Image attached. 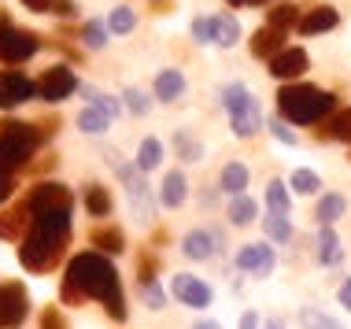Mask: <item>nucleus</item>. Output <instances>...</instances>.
Here are the masks:
<instances>
[{"mask_svg":"<svg viewBox=\"0 0 351 329\" xmlns=\"http://www.w3.org/2000/svg\"><path fill=\"white\" fill-rule=\"evenodd\" d=\"M63 300L67 304H85V300H100L104 311L115 322L126 318V296H122L119 274L100 252H82L71 259L67 278H63Z\"/></svg>","mask_w":351,"mask_h":329,"instance_id":"obj_1","label":"nucleus"},{"mask_svg":"<svg viewBox=\"0 0 351 329\" xmlns=\"http://www.w3.org/2000/svg\"><path fill=\"white\" fill-rule=\"evenodd\" d=\"M71 241V211H52V215H37L30 222L23 237V248H19V263L34 274H45V270L56 267V259L63 256Z\"/></svg>","mask_w":351,"mask_h":329,"instance_id":"obj_2","label":"nucleus"},{"mask_svg":"<svg viewBox=\"0 0 351 329\" xmlns=\"http://www.w3.org/2000/svg\"><path fill=\"white\" fill-rule=\"evenodd\" d=\"M337 108L333 93H322L307 82H296V86H281L278 93V111L285 122H300V126H315Z\"/></svg>","mask_w":351,"mask_h":329,"instance_id":"obj_3","label":"nucleus"},{"mask_svg":"<svg viewBox=\"0 0 351 329\" xmlns=\"http://www.w3.org/2000/svg\"><path fill=\"white\" fill-rule=\"evenodd\" d=\"M37 141H41V134L26 122H0V174H12L30 163Z\"/></svg>","mask_w":351,"mask_h":329,"instance_id":"obj_4","label":"nucleus"},{"mask_svg":"<svg viewBox=\"0 0 351 329\" xmlns=\"http://www.w3.org/2000/svg\"><path fill=\"white\" fill-rule=\"evenodd\" d=\"M222 100H226V111H230V122H233V134L241 141L255 137V130L263 126V111L259 104H255V97L244 86H226L222 89Z\"/></svg>","mask_w":351,"mask_h":329,"instance_id":"obj_5","label":"nucleus"},{"mask_svg":"<svg viewBox=\"0 0 351 329\" xmlns=\"http://www.w3.org/2000/svg\"><path fill=\"white\" fill-rule=\"evenodd\" d=\"M108 163L115 167L119 178L126 182V193H130V204H134V215H137L141 222H148L152 215H156V204H152V193H148V185H145V178H141V171H134V167L122 163L119 152H108Z\"/></svg>","mask_w":351,"mask_h":329,"instance_id":"obj_6","label":"nucleus"},{"mask_svg":"<svg viewBox=\"0 0 351 329\" xmlns=\"http://www.w3.org/2000/svg\"><path fill=\"white\" fill-rule=\"evenodd\" d=\"M41 49V41L30 30H15L8 23V15H0V60L4 63H26L30 56Z\"/></svg>","mask_w":351,"mask_h":329,"instance_id":"obj_7","label":"nucleus"},{"mask_svg":"<svg viewBox=\"0 0 351 329\" xmlns=\"http://www.w3.org/2000/svg\"><path fill=\"white\" fill-rule=\"evenodd\" d=\"M71 189L60 182H41L37 189H30V196H26V208H30V215L37 219V215H52V211H71Z\"/></svg>","mask_w":351,"mask_h":329,"instance_id":"obj_8","label":"nucleus"},{"mask_svg":"<svg viewBox=\"0 0 351 329\" xmlns=\"http://www.w3.org/2000/svg\"><path fill=\"white\" fill-rule=\"evenodd\" d=\"M237 34H241V26H237V19H230V15H211V19H196L193 23L196 41L218 45V49H230L237 41Z\"/></svg>","mask_w":351,"mask_h":329,"instance_id":"obj_9","label":"nucleus"},{"mask_svg":"<svg viewBox=\"0 0 351 329\" xmlns=\"http://www.w3.org/2000/svg\"><path fill=\"white\" fill-rule=\"evenodd\" d=\"M26 307H30V300H26V289L19 281L0 285V329H15L26 318Z\"/></svg>","mask_w":351,"mask_h":329,"instance_id":"obj_10","label":"nucleus"},{"mask_svg":"<svg viewBox=\"0 0 351 329\" xmlns=\"http://www.w3.org/2000/svg\"><path fill=\"white\" fill-rule=\"evenodd\" d=\"M78 89V82H74V71L71 67H49L41 74V82H37V93H41V100H67L71 93Z\"/></svg>","mask_w":351,"mask_h":329,"instance_id":"obj_11","label":"nucleus"},{"mask_svg":"<svg viewBox=\"0 0 351 329\" xmlns=\"http://www.w3.org/2000/svg\"><path fill=\"white\" fill-rule=\"evenodd\" d=\"M34 93H37V86L26 74H19V71L0 74V108H19V104H26Z\"/></svg>","mask_w":351,"mask_h":329,"instance_id":"obj_12","label":"nucleus"},{"mask_svg":"<svg viewBox=\"0 0 351 329\" xmlns=\"http://www.w3.org/2000/svg\"><path fill=\"white\" fill-rule=\"evenodd\" d=\"M170 293L182 300L185 307H211V289H207L200 278H193V274H174Z\"/></svg>","mask_w":351,"mask_h":329,"instance_id":"obj_13","label":"nucleus"},{"mask_svg":"<svg viewBox=\"0 0 351 329\" xmlns=\"http://www.w3.org/2000/svg\"><path fill=\"white\" fill-rule=\"evenodd\" d=\"M274 248H267V244H248V248L237 252V267L241 270H252L255 278H267L274 270Z\"/></svg>","mask_w":351,"mask_h":329,"instance_id":"obj_14","label":"nucleus"},{"mask_svg":"<svg viewBox=\"0 0 351 329\" xmlns=\"http://www.w3.org/2000/svg\"><path fill=\"white\" fill-rule=\"evenodd\" d=\"M303 71H307V52H303V49H281L270 60V74H274V78H281V82L300 78Z\"/></svg>","mask_w":351,"mask_h":329,"instance_id":"obj_15","label":"nucleus"},{"mask_svg":"<svg viewBox=\"0 0 351 329\" xmlns=\"http://www.w3.org/2000/svg\"><path fill=\"white\" fill-rule=\"evenodd\" d=\"M30 222H34V215H30V208H26V204H19V208L4 211V215H0V241H19Z\"/></svg>","mask_w":351,"mask_h":329,"instance_id":"obj_16","label":"nucleus"},{"mask_svg":"<svg viewBox=\"0 0 351 329\" xmlns=\"http://www.w3.org/2000/svg\"><path fill=\"white\" fill-rule=\"evenodd\" d=\"M281 49H285V30H274V26L255 30V37H252V56H259V60H274Z\"/></svg>","mask_w":351,"mask_h":329,"instance_id":"obj_17","label":"nucleus"},{"mask_svg":"<svg viewBox=\"0 0 351 329\" xmlns=\"http://www.w3.org/2000/svg\"><path fill=\"white\" fill-rule=\"evenodd\" d=\"M337 26V8H315V12H307L300 19V34L315 37V34H326Z\"/></svg>","mask_w":351,"mask_h":329,"instance_id":"obj_18","label":"nucleus"},{"mask_svg":"<svg viewBox=\"0 0 351 329\" xmlns=\"http://www.w3.org/2000/svg\"><path fill=\"white\" fill-rule=\"evenodd\" d=\"M159 204H163V208H182V204H185V174H182V171H170V174L163 178Z\"/></svg>","mask_w":351,"mask_h":329,"instance_id":"obj_19","label":"nucleus"},{"mask_svg":"<svg viewBox=\"0 0 351 329\" xmlns=\"http://www.w3.org/2000/svg\"><path fill=\"white\" fill-rule=\"evenodd\" d=\"M182 252L189 259H211L215 256V237H211V233H204V230H193V233H185Z\"/></svg>","mask_w":351,"mask_h":329,"instance_id":"obj_20","label":"nucleus"},{"mask_svg":"<svg viewBox=\"0 0 351 329\" xmlns=\"http://www.w3.org/2000/svg\"><path fill=\"white\" fill-rule=\"evenodd\" d=\"M185 93V78H182V71H163L156 78V97L163 100V104H174L178 97Z\"/></svg>","mask_w":351,"mask_h":329,"instance_id":"obj_21","label":"nucleus"},{"mask_svg":"<svg viewBox=\"0 0 351 329\" xmlns=\"http://www.w3.org/2000/svg\"><path fill=\"white\" fill-rule=\"evenodd\" d=\"M340 256H344V248H340V237L333 233V226H322V237H318V263H322V267H333V263H340Z\"/></svg>","mask_w":351,"mask_h":329,"instance_id":"obj_22","label":"nucleus"},{"mask_svg":"<svg viewBox=\"0 0 351 329\" xmlns=\"http://www.w3.org/2000/svg\"><path fill=\"white\" fill-rule=\"evenodd\" d=\"M122 244H126V237H122V230H115V226H100V230H93V248H100V256H111V252H122Z\"/></svg>","mask_w":351,"mask_h":329,"instance_id":"obj_23","label":"nucleus"},{"mask_svg":"<svg viewBox=\"0 0 351 329\" xmlns=\"http://www.w3.org/2000/svg\"><path fill=\"white\" fill-rule=\"evenodd\" d=\"M222 189L230 196H241L244 189H248V167L244 163H226L222 167Z\"/></svg>","mask_w":351,"mask_h":329,"instance_id":"obj_24","label":"nucleus"},{"mask_svg":"<svg viewBox=\"0 0 351 329\" xmlns=\"http://www.w3.org/2000/svg\"><path fill=\"white\" fill-rule=\"evenodd\" d=\"M159 163H163V145H159L156 137H145L141 141V152H137V171L148 174V171H156Z\"/></svg>","mask_w":351,"mask_h":329,"instance_id":"obj_25","label":"nucleus"},{"mask_svg":"<svg viewBox=\"0 0 351 329\" xmlns=\"http://www.w3.org/2000/svg\"><path fill=\"white\" fill-rule=\"evenodd\" d=\"M255 215H259V208H255L252 196L241 193V196H233V200H230V222L233 226H252Z\"/></svg>","mask_w":351,"mask_h":329,"instance_id":"obj_26","label":"nucleus"},{"mask_svg":"<svg viewBox=\"0 0 351 329\" xmlns=\"http://www.w3.org/2000/svg\"><path fill=\"white\" fill-rule=\"evenodd\" d=\"M315 134H318V141H322V137H333V141H348V145H351V111H340L333 122L318 126Z\"/></svg>","mask_w":351,"mask_h":329,"instance_id":"obj_27","label":"nucleus"},{"mask_svg":"<svg viewBox=\"0 0 351 329\" xmlns=\"http://www.w3.org/2000/svg\"><path fill=\"white\" fill-rule=\"evenodd\" d=\"M340 215H344V196H337V193L322 196V204H318V222H322V226H333Z\"/></svg>","mask_w":351,"mask_h":329,"instance_id":"obj_28","label":"nucleus"},{"mask_svg":"<svg viewBox=\"0 0 351 329\" xmlns=\"http://www.w3.org/2000/svg\"><path fill=\"white\" fill-rule=\"evenodd\" d=\"M85 208L97 215V219H104V215L111 211V196H108V189H104V185H89V189H85Z\"/></svg>","mask_w":351,"mask_h":329,"instance_id":"obj_29","label":"nucleus"},{"mask_svg":"<svg viewBox=\"0 0 351 329\" xmlns=\"http://www.w3.org/2000/svg\"><path fill=\"white\" fill-rule=\"evenodd\" d=\"M263 230H267V237L278 241V244L292 241V222L285 219V215H270V219H263Z\"/></svg>","mask_w":351,"mask_h":329,"instance_id":"obj_30","label":"nucleus"},{"mask_svg":"<svg viewBox=\"0 0 351 329\" xmlns=\"http://www.w3.org/2000/svg\"><path fill=\"white\" fill-rule=\"evenodd\" d=\"M108 115H104V111H97V108H85L82 115H78V126H82V134H104V130H108Z\"/></svg>","mask_w":351,"mask_h":329,"instance_id":"obj_31","label":"nucleus"},{"mask_svg":"<svg viewBox=\"0 0 351 329\" xmlns=\"http://www.w3.org/2000/svg\"><path fill=\"white\" fill-rule=\"evenodd\" d=\"M300 326H303V329H344L340 322H333L329 315L315 311V307H303V311H300Z\"/></svg>","mask_w":351,"mask_h":329,"instance_id":"obj_32","label":"nucleus"},{"mask_svg":"<svg viewBox=\"0 0 351 329\" xmlns=\"http://www.w3.org/2000/svg\"><path fill=\"white\" fill-rule=\"evenodd\" d=\"M267 204H270L274 215H289V189H285V182L267 185Z\"/></svg>","mask_w":351,"mask_h":329,"instance_id":"obj_33","label":"nucleus"},{"mask_svg":"<svg viewBox=\"0 0 351 329\" xmlns=\"http://www.w3.org/2000/svg\"><path fill=\"white\" fill-rule=\"evenodd\" d=\"M267 26H274V30H289V26H300V12L292 4H281V8H274L270 12V23Z\"/></svg>","mask_w":351,"mask_h":329,"instance_id":"obj_34","label":"nucleus"},{"mask_svg":"<svg viewBox=\"0 0 351 329\" xmlns=\"http://www.w3.org/2000/svg\"><path fill=\"white\" fill-rule=\"evenodd\" d=\"M292 189H296L300 196H311L322 189V178L315 171H292Z\"/></svg>","mask_w":351,"mask_h":329,"instance_id":"obj_35","label":"nucleus"},{"mask_svg":"<svg viewBox=\"0 0 351 329\" xmlns=\"http://www.w3.org/2000/svg\"><path fill=\"white\" fill-rule=\"evenodd\" d=\"M108 26H111L115 34H130V30L137 26V15L130 12V8H115V12H111V19H108Z\"/></svg>","mask_w":351,"mask_h":329,"instance_id":"obj_36","label":"nucleus"},{"mask_svg":"<svg viewBox=\"0 0 351 329\" xmlns=\"http://www.w3.org/2000/svg\"><path fill=\"white\" fill-rule=\"evenodd\" d=\"M85 97L93 100L89 108H97V111H104V115H108V119H115V115H119V100L104 97V93H97V89H85Z\"/></svg>","mask_w":351,"mask_h":329,"instance_id":"obj_37","label":"nucleus"},{"mask_svg":"<svg viewBox=\"0 0 351 329\" xmlns=\"http://www.w3.org/2000/svg\"><path fill=\"white\" fill-rule=\"evenodd\" d=\"M82 37H85V45H89V49H104V45H108V30H104L100 23H85Z\"/></svg>","mask_w":351,"mask_h":329,"instance_id":"obj_38","label":"nucleus"},{"mask_svg":"<svg viewBox=\"0 0 351 329\" xmlns=\"http://www.w3.org/2000/svg\"><path fill=\"white\" fill-rule=\"evenodd\" d=\"M174 145H178V152H182L189 163H196V159L204 156V152H200V145H196V141L189 137V134H178V137H174Z\"/></svg>","mask_w":351,"mask_h":329,"instance_id":"obj_39","label":"nucleus"},{"mask_svg":"<svg viewBox=\"0 0 351 329\" xmlns=\"http://www.w3.org/2000/svg\"><path fill=\"white\" fill-rule=\"evenodd\" d=\"M41 329H67V318L56 311V307H45L41 311Z\"/></svg>","mask_w":351,"mask_h":329,"instance_id":"obj_40","label":"nucleus"},{"mask_svg":"<svg viewBox=\"0 0 351 329\" xmlns=\"http://www.w3.org/2000/svg\"><path fill=\"white\" fill-rule=\"evenodd\" d=\"M126 104H130L134 115H145V111H148V100H145V93H141V89H126Z\"/></svg>","mask_w":351,"mask_h":329,"instance_id":"obj_41","label":"nucleus"},{"mask_svg":"<svg viewBox=\"0 0 351 329\" xmlns=\"http://www.w3.org/2000/svg\"><path fill=\"white\" fill-rule=\"evenodd\" d=\"M141 289L145 285H152V281H156V259H141Z\"/></svg>","mask_w":351,"mask_h":329,"instance_id":"obj_42","label":"nucleus"},{"mask_svg":"<svg viewBox=\"0 0 351 329\" xmlns=\"http://www.w3.org/2000/svg\"><path fill=\"white\" fill-rule=\"evenodd\" d=\"M12 193H15V178L12 174H0V204L12 200Z\"/></svg>","mask_w":351,"mask_h":329,"instance_id":"obj_43","label":"nucleus"},{"mask_svg":"<svg viewBox=\"0 0 351 329\" xmlns=\"http://www.w3.org/2000/svg\"><path fill=\"white\" fill-rule=\"evenodd\" d=\"M270 130H274V137H278V141H285V145H296V137H292L289 130H285V119H278V122H270Z\"/></svg>","mask_w":351,"mask_h":329,"instance_id":"obj_44","label":"nucleus"},{"mask_svg":"<svg viewBox=\"0 0 351 329\" xmlns=\"http://www.w3.org/2000/svg\"><path fill=\"white\" fill-rule=\"evenodd\" d=\"M145 296H148V304L156 307V311H159V307H163V293H159V289H156V281H152V285H145Z\"/></svg>","mask_w":351,"mask_h":329,"instance_id":"obj_45","label":"nucleus"},{"mask_svg":"<svg viewBox=\"0 0 351 329\" xmlns=\"http://www.w3.org/2000/svg\"><path fill=\"white\" fill-rule=\"evenodd\" d=\"M52 12H56V15H63V19H71L74 12H78V8H74L71 0H56V4H52Z\"/></svg>","mask_w":351,"mask_h":329,"instance_id":"obj_46","label":"nucleus"},{"mask_svg":"<svg viewBox=\"0 0 351 329\" xmlns=\"http://www.w3.org/2000/svg\"><path fill=\"white\" fill-rule=\"evenodd\" d=\"M26 8H30V12H52V4L56 0H23Z\"/></svg>","mask_w":351,"mask_h":329,"instance_id":"obj_47","label":"nucleus"},{"mask_svg":"<svg viewBox=\"0 0 351 329\" xmlns=\"http://www.w3.org/2000/svg\"><path fill=\"white\" fill-rule=\"evenodd\" d=\"M340 304L351 311V281H344V285H340Z\"/></svg>","mask_w":351,"mask_h":329,"instance_id":"obj_48","label":"nucleus"},{"mask_svg":"<svg viewBox=\"0 0 351 329\" xmlns=\"http://www.w3.org/2000/svg\"><path fill=\"white\" fill-rule=\"evenodd\" d=\"M241 329H259V318H255V315L248 311V315L241 318Z\"/></svg>","mask_w":351,"mask_h":329,"instance_id":"obj_49","label":"nucleus"},{"mask_svg":"<svg viewBox=\"0 0 351 329\" xmlns=\"http://www.w3.org/2000/svg\"><path fill=\"white\" fill-rule=\"evenodd\" d=\"M193 329H222V326H218V322H196Z\"/></svg>","mask_w":351,"mask_h":329,"instance_id":"obj_50","label":"nucleus"},{"mask_svg":"<svg viewBox=\"0 0 351 329\" xmlns=\"http://www.w3.org/2000/svg\"><path fill=\"white\" fill-rule=\"evenodd\" d=\"M270 329H285V326H281V318H274V322H270Z\"/></svg>","mask_w":351,"mask_h":329,"instance_id":"obj_51","label":"nucleus"},{"mask_svg":"<svg viewBox=\"0 0 351 329\" xmlns=\"http://www.w3.org/2000/svg\"><path fill=\"white\" fill-rule=\"evenodd\" d=\"M226 4H230V8H237V4H244V0H226Z\"/></svg>","mask_w":351,"mask_h":329,"instance_id":"obj_52","label":"nucleus"},{"mask_svg":"<svg viewBox=\"0 0 351 329\" xmlns=\"http://www.w3.org/2000/svg\"><path fill=\"white\" fill-rule=\"evenodd\" d=\"M252 4H267V0H252Z\"/></svg>","mask_w":351,"mask_h":329,"instance_id":"obj_53","label":"nucleus"}]
</instances>
